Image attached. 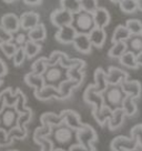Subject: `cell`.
<instances>
[{
    "mask_svg": "<svg viewBox=\"0 0 142 151\" xmlns=\"http://www.w3.org/2000/svg\"><path fill=\"white\" fill-rule=\"evenodd\" d=\"M49 138L53 143V149L69 151L71 147L78 143L77 131L68 127L66 123H61L57 127H52Z\"/></svg>",
    "mask_w": 142,
    "mask_h": 151,
    "instance_id": "cell-1",
    "label": "cell"
},
{
    "mask_svg": "<svg viewBox=\"0 0 142 151\" xmlns=\"http://www.w3.org/2000/svg\"><path fill=\"white\" fill-rule=\"evenodd\" d=\"M102 94H103L104 104L112 110L121 108L123 100L126 98V93L123 92L121 86H109Z\"/></svg>",
    "mask_w": 142,
    "mask_h": 151,
    "instance_id": "cell-2",
    "label": "cell"
},
{
    "mask_svg": "<svg viewBox=\"0 0 142 151\" xmlns=\"http://www.w3.org/2000/svg\"><path fill=\"white\" fill-rule=\"evenodd\" d=\"M72 26L76 28L78 32L89 33L95 27L92 14L85 12V11H80L79 14H75V20H73Z\"/></svg>",
    "mask_w": 142,
    "mask_h": 151,
    "instance_id": "cell-3",
    "label": "cell"
},
{
    "mask_svg": "<svg viewBox=\"0 0 142 151\" xmlns=\"http://www.w3.org/2000/svg\"><path fill=\"white\" fill-rule=\"evenodd\" d=\"M83 100H85V104L92 106L93 111H98L104 106L103 94L99 91H97L93 83L89 85L85 88V92H83Z\"/></svg>",
    "mask_w": 142,
    "mask_h": 151,
    "instance_id": "cell-4",
    "label": "cell"
},
{
    "mask_svg": "<svg viewBox=\"0 0 142 151\" xmlns=\"http://www.w3.org/2000/svg\"><path fill=\"white\" fill-rule=\"evenodd\" d=\"M19 118V112L16 110L14 107H7L0 112V128L5 129L6 131H9L12 128L17 127Z\"/></svg>",
    "mask_w": 142,
    "mask_h": 151,
    "instance_id": "cell-5",
    "label": "cell"
},
{
    "mask_svg": "<svg viewBox=\"0 0 142 151\" xmlns=\"http://www.w3.org/2000/svg\"><path fill=\"white\" fill-rule=\"evenodd\" d=\"M77 140L81 146L85 148H91L93 147V143L98 140V136L95 130L91 126L83 124V127L77 131Z\"/></svg>",
    "mask_w": 142,
    "mask_h": 151,
    "instance_id": "cell-6",
    "label": "cell"
},
{
    "mask_svg": "<svg viewBox=\"0 0 142 151\" xmlns=\"http://www.w3.org/2000/svg\"><path fill=\"white\" fill-rule=\"evenodd\" d=\"M50 20L51 24L57 27V28H62V27H67V26H71L73 24L75 20V14L67 11L65 9H57L55 10L51 14H50Z\"/></svg>",
    "mask_w": 142,
    "mask_h": 151,
    "instance_id": "cell-7",
    "label": "cell"
},
{
    "mask_svg": "<svg viewBox=\"0 0 142 151\" xmlns=\"http://www.w3.org/2000/svg\"><path fill=\"white\" fill-rule=\"evenodd\" d=\"M63 69L60 65H55V66H49L46 72L43 73V78L46 81V85L50 86H58L63 81Z\"/></svg>",
    "mask_w": 142,
    "mask_h": 151,
    "instance_id": "cell-8",
    "label": "cell"
},
{
    "mask_svg": "<svg viewBox=\"0 0 142 151\" xmlns=\"http://www.w3.org/2000/svg\"><path fill=\"white\" fill-rule=\"evenodd\" d=\"M128 78V72L120 69L118 67L111 66L109 67V69L107 71V80H108L109 86H120Z\"/></svg>",
    "mask_w": 142,
    "mask_h": 151,
    "instance_id": "cell-9",
    "label": "cell"
},
{
    "mask_svg": "<svg viewBox=\"0 0 142 151\" xmlns=\"http://www.w3.org/2000/svg\"><path fill=\"white\" fill-rule=\"evenodd\" d=\"M61 117L63 119V123H66L68 127H70L73 130H80L81 128L83 127L85 123L81 122V118L79 116V113L75 111V110H70V109H67L63 110L61 113Z\"/></svg>",
    "mask_w": 142,
    "mask_h": 151,
    "instance_id": "cell-10",
    "label": "cell"
},
{
    "mask_svg": "<svg viewBox=\"0 0 142 151\" xmlns=\"http://www.w3.org/2000/svg\"><path fill=\"white\" fill-rule=\"evenodd\" d=\"M40 24V16L34 11H27L20 16V27L22 30L28 32Z\"/></svg>",
    "mask_w": 142,
    "mask_h": 151,
    "instance_id": "cell-11",
    "label": "cell"
},
{
    "mask_svg": "<svg viewBox=\"0 0 142 151\" xmlns=\"http://www.w3.org/2000/svg\"><path fill=\"white\" fill-rule=\"evenodd\" d=\"M77 33H78V31L72 24L67 26V27H62V28L58 29V31L56 32V40L58 42L63 43V45H69V43L73 42Z\"/></svg>",
    "mask_w": 142,
    "mask_h": 151,
    "instance_id": "cell-12",
    "label": "cell"
},
{
    "mask_svg": "<svg viewBox=\"0 0 142 151\" xmlns=\"http://www.w3.org/2000/svg\"><path fill=\"white\" fill-rule=\"evenodd\" d=\"M73 47L76 48V50H78L81 53H90L91 48H92V43L90 41V38H89V33H77L76 38L73 40Z\"/></svg>",
    "mask_w": 142,
    "mask_h": 151,
    "instance_id": "cell-13",
    "label": "cell"
},
{
    "mask_svg": "<svg viewBox=\"0 0 142 151\" xmlns=\"http://www.w3.org/2000/svg\"><path fill=\"white\" fill-rule=\"evenodd\" d=\"M120 86H121V88H122L123 92L126 93V96H130V97L134 98L136 100L141 97L142 86L140 83V81L127 79L126 81H123Z\"/></svg>",
    "mask_w": 142,
    "mask_h": 151,
    "instance_id": "cell-14",
    "label": "cell"
},
{
    "mask_svg": "<svg viewBox=\"0 0 142 151\" xmlns=\"http://www.w3.org/2000/svg\"><path fill=\"white\" fill-rule=\"evenodd\" d=\"M0 24L11 33L18 32L21 29V27H20V17H18L14 14H4L1 17V24Z\"/></svg>",
    "mask_w": 142,
    "mask_h": 151,
    "instance_id": "cell-15",
    "label": "cell"
},
{
    "mask_svg": "<svg viewBox=\"0 0 142 151\" xmlns=\"http://www.w3.org/2000/svg\"><path fill=\"white\" fill-rule=\"evenodd\" d=\"M34 97L41 101H47V100H50L52 98L60 100V93H59L58 87L50 85H46L40 90H34Z\"/></svg>",
    "mask_w": 142,
    "mask_h": 151,
    "instance_id": "cell-16",
    "label": "cell"
},
{
    "mask_svg": "<svg viewBox=\"0 0 142 151\" xmlns=\"http://www.w3.org/2000/svg\"><path fill=\"white\" fill-rule=\"evenodd\" d=\"M92 17H93L95 27H98V28L104 29L110 24V20H111V16H110L109 11L104 7H98L95 12L92 14Z\"/></svg>",
    "mask_w": 142,
    "mask_h": 151,
    "instance_id": "cell-17",
    "label": "cell"
},
{
    "mask_svg": "<svg viewBox=\"0 0 142 151\" xmlns=\"http://www.w3.org/2000/svg\"><path fill=\"white\" fill-rule=\"evenodd\" d=\"M89 38L92 43V46L95 48H102L107 40V32L103 28H95L89 32Z\"/></svg>",
    "mask_w": 142,
    "mask_h": 151,
    "instance_id": "cell-18",
    "label": "cell"
},
{
    "mask_svg": "<svg viewBox=\"0 0 142 151\" xmlns=\"http://www.w3.org/2000/svg\"><path fill=\"white\" fill-rule=\"evenodd\" d=\"M93 79H95L93 86L97 89V91L103 93L107 90V88L109 87V83L107 80V72L102 68H97L95 71V75H93Z\"/></svg>",
    "mask_w": 142,
    "mask_h": 151,
    "instance_id": "cell-19",
    "label": "cell"
},
{
    "mask_svg": "<svg viewBox=\"0 0 142 151\" xmlns=\"http://www.w3.org/2000/svg\"><path fill=\"white\" fill-rule=\"evenodd\" d=\"M126 113L123 111L122 108H118V109H114L112 111V114L110 119L108 120V127L111 131L113 130H117L119 128L121 127L124 122V118H126Z\"/></svg>",
    "mask_w": 142,
    "mask_h": 151,
    "instance_id": "cell-20",
    "label": "cell"
},
{
    "mask_svg": "<svg viewBox=\"0 0 142 151\" xmlns=\"http://www.w3.org/2000/svg\"><path fill=\"white\" fill-rule=\"evenodd\" d=\"M79 86L80 85L77 81L68 79V78L61 81V83L58 86V90H59V93H60V100H65L67 98H69L72 93V90L78 88Z\"/></svg>",
    "mask_w": 142,
    "mask_h": 151,
    "instance_id": "cell-21",
    "label": "cell"
},
{
    "mask_svg": "<svg viewBox=\"0 0 142 151\" xmlns=\"http://www.w3.org/2000/svg\"><path fill=\"white\" fill-rule=\"evenodd\" d=\"M85 61L78 65L76 67H72V68H69L67 69V78L68 79H71V80L77 81L79 85L82 83V81L85 79Z\"/></svg>",
    "mask_w": 142,
    "mask_h": 151,
    "instance_id": "cell-22",
    "label": "cell"
},
{
    "mask_svg": "<svg viewBox=\"0 0 142 151\" xmlns=\"http://www.w3.org/2000/svg\"><path fill=\"white\" fill-rule=\"evenodd\" d=\"M24 82L29 87L33 88L34 90L42 89L43 87L46 86V81H44L43 76L36 75L33 72H29V73H27V75L24 76Z\"/></svg>",
    "mask_w": 142,
    "mask_h": 151,
    "instance_id": "cell-23",
    "label": "cell"
},
{
    "mask_svg": "<svg viewBox=\"0 0 142 151\" xmlns=\"http://www.w3.org/2000/svg\"><path fill=\"white\" fill-rule=\"evenodd\" d=\"M131 37V33L129 31V29L126 27V24H119L115 27L113 33H112V38L111 41L112 43L114 42H120V41H128Z\"/></svg>",
    "mask_w": 142,
    "mask_h": 151,
    "instance_id": "cell-24",
    "label": "cell"
},
{
    "mask_svg": "<svg viewBox=\"0 0 142 151\" xmlns=\"http://www.w3.org/2000/svg\"><path fill=\"white\" fill-rule=\"evenodd\" d=\"M27 33H28L29 40L34 41V42H41L47 37V30H46V27L43 24H39L34 28L29 30Z\"/></svg>",
    "mask_w": 142,
    "mask_h": 151,
    "instance_id": "cell-25",
    "label": "cell"
},
{
    "mask_svg": "<svg viewBox=\"0 0 142 151\" xmlns=\"http://www.w3.org/2000/svg\"><path fill=\"white\" fill-rule=\"evenodd\" d=\"M112 111H113L112 109L104 104L103 107L100 110H98V111L92 110V114H93V118H95V121L99 123L101 127H103L105 123H108V120H109L111 114H112Z\"/></svg>",
    "mask_w": 142,
    "mask_h": 151,
    "instance_id": "cell-26",
    "label": "cell"
},
{
    "mask_svg": "<svg viewBox=\"0 0 142 151\" xmlns=\"http://www.w3.org/2000/svg\"><path fill=\"white\" fill-rule=\"evenodd\" d=\"M41 124H48L50 127H57L59 124L63 123L61 114H57L53 112H46L40 117Z\"/></svg>",
    "mask_w": 142,
    "mask_h": 151,
    "instance_id": "cell-27",
    "label": "cell"
},
{
    "mask_svg": "<svg viewBox=\"0 0 142 151\" xmlns=\"http://www.w3.org/2000/svg\"><path fill=\"white\" fill-rule=\"evenodd\" d=\"M127 51H128V45L126 41L114 42L112 43V47L109 49L108 56L113 59H120Z\"/></svg>",
    "mask_w": 142,
    "mask_h": 151,
    "instance_id": "cell-28",
    "label": "cell"
},
{
    "mask_svg": "<svg viewBox=\"0 0 142 151\" xmlns=\"http://www.w3.org/2000/svg\"><path fill=\"white\" fill-rule=\"evenodd\" d=\"M119 61H120V63L123 67H126L128 69L137 70L138 68H139V65H138L137 62V55L133 53L132 51H129V50L119 59Z\"/></svg>",
    "mask_w": 142,
    "mask_h": 151,
    "instance_id": "cell-29",
    "label": "cell"
},
{
    "mask_svg": "<svg viewBox=\"0 0 142 151\" xmlns=\"http://www.w3.org/2000/svg\"><path fill=\"white\" fill-rule=\"evenodd\" d=\"M121 108L123 109V111H124L127 117H132L138 112V106L137 102H136V99L130 97V96H126Z\"/></svg>",
    "mask_w": 142,
    "mask_h": 151,
    "instance_id": "cell-30",
    "label": "cell"
},
{
    "mask_svg": "<svg viewBox=\"0 0 142 151\" xmlns=\"http://www.w3.org/2000/svg\"><path fill=\"white\" fill-rule=\"evenodd\" d=\"M24 52H26V56L28 59H32L34 57L38 55L39 52L41 51L42 46L40 45V42H34L31 40H28L27 43L24 46Z\"/></svg>",
    "mask_w": 142,
    "mask_h": 151,
    "instance_id": "cell-31",
    "label": "cell"
},
{
    "mask_svg": "<svg viewBox=\"0 0 142 151\" xmlns=\"http://www.w3.org/2000/svg\"><path fill=\"white\" fill-rule=\"evenodd\" d=\"M48 67H49V65H48V58L41 57V58L37 59L31 65V72L36 73V75L43 76V73L48 69Z\"/></svg>",
    "mask_w": 142,
    "mask_h": 151,
    "instance_id": "cell-32",
    "label": "cell"
},
{
    "mask_svg": "<svg viewBox=\"0 0 142 151\" xmlns=\"http://www.w3.org/2000/svg\"><path fill=\"white\" fill-rule=\"evenodd\" d=\"M60 6L62 9L69 11L72 14H77L81 11L79 0H60Z\"/></svg>",
    "mask_w": 142,
    "mask_h": 151,
    "instance_id": "cell-33",
    "label": "cell"
},
{
    "mask_svg": "<svg viewBox=\"0 0 142 151\" xmlns=\"http://www.w3.org/2000/svg\"><path fill=\"white\" fill-rule=\"evenodd\" d=\"M128 50L132 51L133 53L138 55L139 52H142V36H131L130 39L127 41Z\"/></svg>",
    "mask_w": 142,
    "mask_h": 151,
    "instance_id": "cell-34",
    "label": "cell"
},
{
    "mask_svg": "<svg viewBox=\"0 0 142 151\" xmlns=\"http://www.w3.org/2000/svg\"><path fill=\"white\" fill-rule=\"evenodd\" d=\"M0 94L4 97V100H5V104L7 107H14L16 106V102L18 100V92H17V90L14 93L11 88H7Z\"/></svg>",
    "mask_w": 142,
    "mask_h": 151,
    "instance_id": "cell-35",
    "label": "cell"
},
{
    "mask_svg": "<svg viewBox=\"0 0 142 151\" xmlns=\"http://www.w3.org/2000/svg\"><path fill=\"white\" fill-rule=\"evenodd\" d=\"M126 27L129 29L131 36H139L142 32V22L139 19H129V20H127Z\"/></svg>",
    "mask_w": 142,
    "mask_h": 151,
    "instance_id": "cell-36",
    "label": "cell"
},
{
    "mask_svg": "<svg viewBox=\"0 0 142 151\" xmlns=\"http://www.w3.org/2000/svg\"><path fill=\"white\" fill-rule=\"evenodd\" d=\"M119 7L124 14H134L138 10L137 0H121L119 2Z\"/></svg>",
    "mask_w": 142,
    "mask_h": 151,
    "instance_id": "cell-37",
    "label": "cell"
},
{
    "mask_svg": "<svg viewBox=\"0 0 142 151\" xmlns=\"http://www.w3.org/2000/svg\"><path fill=\"white\" fill-rule=\"evenodd\" d=\"M17 45L14 41H8V42H0V50L2 51V53L5 55L7 58L11 59L17 51Z\"/></svg>",
    "mask_w": 142,
    "mask_h": 151,
    "instance_id": "cell-38",
    "label": "cell"
},
{
    "mask_svg": "<svg viewBox=\"0 0 142 151\" xmlns=\"http://www.w3.org/2000/svg\"><path fill=\"white\" fill-rule=\"evenodd\" d=\"M80 1L81 11H85L89 14H93L95 9L99 7L98 0H79Z\"/></svg>",
    "mask_w": 142,
    "mask_h": 151,
    "instance_id": "cell-39",
    "label": "cell"
},
{
    "mask_svg": "<svg viewBox=\"0 0 142 151\" xmlns=\"http://www.w3.org/2000/svg\"><path fill=\"white\" fill-rule=\"evenodd\" d=\"M32 118V110L28 108L24 112L19 113V118H18V122H17V127L21 128V129H27L26 126L27 123L31 120Z\"/></svg>",
    "mask_w": 142,
    "mask_h": 151,
    "instance_id": "cell-40",
    "label": "cell"
},
{
    "mask_svg": "<svg viewBox=\"0 0 142 151\" xmlns=\"http://www.w3.org/2000/svg\"><path fill=\"white\" fill-rule=\"evenodd\" d=\"M27 134H28L27 129H21L19 127H14L8 131V137L11 140H14V139H24V138L27 137Z\"/></svg>",
    "mask_w": 142,
    "mask_h": 151,
    "instance_id": "cell-41",
    "label": "cell"
},
{
    "mask_svg": "<svg viewBox=\"0 0 142 151\" xmlns=\"http://www.w3.org/2000/svg\"><path fill=\"white\" fill-rule=\"evenodd\" d=\"M34 142L41 147V151H52L53 150V143L49 137H42L33 139Z\"/></svg>",
    "mask_w": 142,
    "mask_h": 151,
    "instance_id": "cell-42",
    "label": "cell"
},
{
    "mask_svg": "<svg viewBox=\"0 0 142 151\" xmlns=\"http://www.w3.org/2000/svg\"><path fill=\"white\" fill-rule=\"evenodd\" d=\"M17 92H18V100H17V102H16L14 108H16V110H17L19 113H22L28 109V107L26 106V101H27V99H26V96L21 92V90L20 89H17Z\"/></svg>",
    "mask_w": 142,
    "mask_h": 151,
    "instance_id": "cell-43",
    "label": "cell"
},
{
    "mask_svg": "<svg viewBox=\"0 0 142 151\" xmlns=\"http://www.w3.org/2000/svg\"><path fill=\"white\" fill-rule=\"evenodd\" d=\"M26 58H27V56H26V52H24V47H18V49H17L16 53H14V57H12L14 65L16 67H20L24 62Z\"/></svg>",
    "mask_w": 142,
    "mask_h": 151,
    "instance_id": "cell-44",
    "label": "cell"
},
{
    "mask_svg": "<svg viewBox=\"0 0 142 151\" xmlns=\"http://www.w3.org/2000/svg\"><path fill=\"white\" fill-rule=\"evenodd\" d=\"M52 127L48 126V124H41V127L37 128L34 130L33 133V139H37V138H42V137H49L50 133H51Z\"/></svg>",
    "mask_w": 142,
    "mask_h": 151,
    "instance_id": "cell-45",
    "label": "cell"
},
{
    "mask_svg": "<svg viewBox=\"0 0 142 151\" xmlns=\"http://www.w3.org/2000/svg\"><path fill=\"white\" fill-rule=\"evenodd\" d=\"M28 40V33L22 32V31H18L14 36V42L17 45V47H24Z\"/></svg>",
    "mask_w": 142,
    "mask_h": 151,
    "instance_id": "cell-46",
    "label": "cell"
},
{
    "mask_svg": "<svg viewBox=\"0 0 142 151\" xmlns=\"http://www.w3.org/2000/svg\"><path fill=\"white\" fill-rule=\"evenodd\" d=\"M131 137L137 139L138 145L142 147V124H137L131 129Z\"/></svg>",
    "mask_w": 142,
    "mask_h": 151,
    "instance_id": "cell-47",
    "label": "cell"
},
{
    "mask_svg": "<svg viewBox=\"0 0 142 151\" xmlns=\"http://www.w3.org/2000/svg\"><path fill=\"white\" fill-rule=\"evenodd\" d=\"M8 41H14V33L9 32L0 24V42H8Z\"/></svg>",
    "mask_w": 142,
    "mask_h": 151,
    "instance_id": "cell-48",
    "label": "cell"
},
{
    "mask_svg": "<svg viewBox=\"0 0 142 151\" xmlns=\"http://www.w3.org/2000/svg\"><path fill=\"white\" fill-rule=\"evenodd\" d=\"M14 142L8 137V131H6L5 129L0 128V147H8Z\"/></svg>",
    "mask_w": 142,
    "mask_h": 151,
    "instance_id": "cell-49",
    "label": "cell"
},
{
    "mask_svg": "<svg viewBox=\"0 0 142 151\" xmlns=\"http://www.w3.org/2000/svg\"><path fill=\"white\" fill-rule=\"evenodd\" d=\"M69 151H95V147H91V148H85V147L81 146L79 143H77L75 146H72L69 149Z\"/></svg>",
    "mask_w": 142,
    "mask_h": 151,
    "instance_id": "cell-50",
    "label": "cell"
},
{
    "mask_svg": "<svg viewBox=\"0 0 142 151\" xmlns=\"http://www.w3.org/2000/svg\"><path fill=\"white\" fill-rule=\"evenodd\" d=\"M22 1L28 6H38L41 4L42 0H22Z\"/></svg>",
    "mask_w": 142,
    "mask_h": 151,
    "instance_id": "cell-51",
    "label": "cell"
},
{
    "mask_svg": "<svg viewBox=\"0 0 142 151\" xmlns=\"http://www.w3.org/2000/svg\"><path fill=\"white\" fill-rule=\"evenodd\" d=\"M137 62L139 67H142V52H139L137 55Z\"/></svg>",
    "mask_w": 142,
    "mask_h": 151,
    "instance_id": "cell-52",
    "label": "cell"
},
{
    "mask_svg": "<svg viewBox=\"0 0 142 151\" xmlns=\"http://www.w3.org/2000/svg\"><path fill=\"white\" fill-rule=\"evenodd\" d=\"M7 71L8 70H5V69H1V68H0V78H1V77H4V76L7 73ZM1 85H2V80L0 79V86Z\"/></svg>",
    "mask_w": 142,
    "mask_h": 151,
    "instance_id": "cell-53",
    "label": "cell"
},
{
    "mask_svg": "<svg viewBox=\"0 0 142 151\" xmlns=\"http://www.w3.org/2000/svg\"><path fill=\"white\" fill-rule=\"evenodd\" d=\"M137 5H138V10L142 11V0H137Z\"/></svg>",
    "mask_w": 142,
    "mask_h": 151,
    "instance_id": "cell-54",
    "label": "cell"
},
{
    "mask_svg": "<svg viewBox=\"0 0 142 151\" xmlns=\"http://www.w3.org/2000/svg\"><path fill=\"white\" fill-rule=\"evenodd\" d=\"M132 151H142V147L141 146H138L136 149H133Z\"/></svg>",
    "mask_w": 142,
    "mask_h": 151,
    "instance_id": "cell-55",
    "label": "cell"
},
{
    "mask_svg": "<svg viewBox=\"0 0 142 151\" xmlns=\"http://www.w3.org/2000/svg\"><path fill=\"white\" fill-rule=\"evenodd\" d=\"M110 1H111V2H113V4H118L119 5V2H120L121 0H110Z\"/></svg>",
    "mask_w": 142,
    "mask_h": 151,
    "instance_id": "cell-56",
    "label": "cell"
},
{
    "mask_svg": "<svg viewBox=\"0 0 142 151\" xmlns=\"http://www.w3.org/2000/svg\"><path fill=\"white\" fill-rule=\"evenodd\" d=\"M5 2H7V4H10V2H14V0H4Z\"/></svg>",
    "mask_w": 142,
    "mask_h": 151,
    "instance_id": "cell-57",
    "label": "cell"
},
{
    "mask_svg": "<svg viewBox=\"0 0 142 151\" xmlns=\"http://www.w3.org/2000/svg\"><path fill=\"white\" fill-rule=\"evenodd\" d=\"M52 151H65V150H62V149H53Z\"/></svg>",
    "mask_w": 142,
    "mask_h": 151,
    "instance_id": "cell-58",
    "label": "cell"
},
{
    "mask_svg": "<svg viewBox=\"0 0 142 151\" xmlns=\"http://www.w3.org/2000/svg\"><path fill=\"white\" fill-rule=\"evenodd\" d=\"M7 151H18V150H7Z\"/></svg>",
    "mask_w": 142,
    "mask_h": 151,
    "instance_id": "cell-59",
    "label": "cell"
},
{
    "mask_svg": "<svg viewBox=\"0 0 142 151\" xmlns=\"http://www.w3.org/2000/svg\"><path fill=\"white\" fill-rule=\"evenodd\" d=\"M141 36H142V32H141Z\"/></svg>",
    "mask_w": 142,
    "mask_h": 151,
    "instance_id": "cell-60",
    "label": "cell"
}]
</instances>
